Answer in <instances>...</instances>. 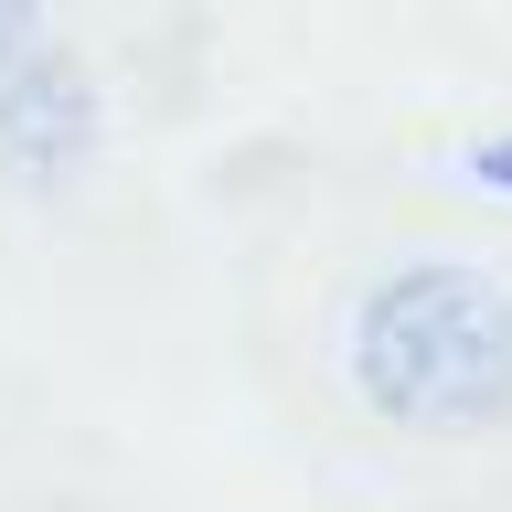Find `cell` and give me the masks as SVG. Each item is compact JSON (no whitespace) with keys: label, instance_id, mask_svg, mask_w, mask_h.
Listing matches in <instances>:
<instances>
[{"label":"cell","instance_id":"cell-1","mask_svg":"<svg viewBox=\"0 0 512 512\" xmlns=\"http://www.w3.org/2000/svg\"><path fill=\"white\" fill-rule=\"evenodd\" d=\"M352 395L416 438H480L512 416V288L480 267H384L352 310Z\"/></svg>","mask_w":512,"mask_h":512},{"label":"cell","instance_id":"cell-2","mask_svg":"<svg viewBox=\"0 0 512 512\" xmlns=\"http://www.w3.org/2000/svg\"><path fill=\"white\" fill-rule=\"evenodd\" d=\"M22 43H32V0H0V75H22Z\"/></svg>","mask_w":512,"mask_h":512},{"label":"cell","instance_id":"cell-3","mask_svg":"<svg viewBox=\"0 0 512 512\" xmlns=\"http://www.w3.org/2000/svg\"><path fill=\"white\" fill-rule=\"evenodd\" d=\"M470 171H480L491 192H512V139H480V150H470Z\"/></svg>","mask_w":512,"mask_h":512}]
</instances>
